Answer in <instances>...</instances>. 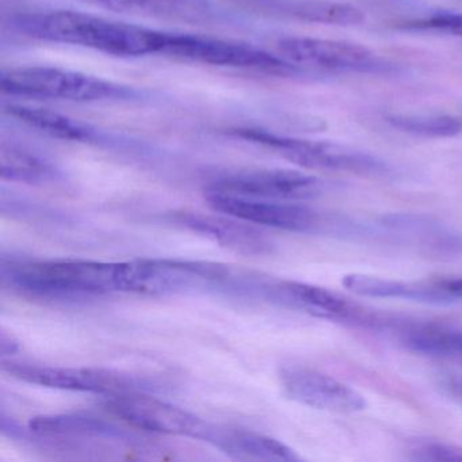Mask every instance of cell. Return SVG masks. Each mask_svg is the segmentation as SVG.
Returning <instances> with one entry per match:
<instances>
[{
    "label": "cell",
    "mask_w": 462,
    "mask_h": 462,
    "mask_svg": "<svg viewBox=\"0 0 462 462\" xmlns=\"http://www.w3.org/2000/svg\"><path fill=\"white\" fill-rule=\"evenodd\" d=\"M13 25L31 39L88 48L118 58L158 55L162 34L155 29L69 10L18 15Z\"/></svg>",
    "instance_id": "cell-1"
},
{
    "label": "cell",
    "mask_w": 462,
    "mask_h": 462,
    "mask_svg": "<svg viewBox=\"0 0 462 462\" xmlns=\"http://www.w3.org/2000/svg\"><path fill=\"white\" fill-rule=\"evenodd\" d=\"M5 285L34 296L82 297L123 291L121 263L2 259Z\"/></svg>",
    "instance_id": "cell-2"
},
{
    "label": "cell",
    "mask_w": 462,
    "mask_h": 462,
    "mask_svg": "<svg viewBox=\"0 0 462 462\" xmlns=\"http://www.w3.org/2000/svg\"><path fill=\"white\" fill-rule=\"evenodd\" d=\"M0 88L13 97L69 102L121 101L136 97L134 88L58 67L4 69L0 75Z\"/></svg>",
    "instance_id": "cell-3"
},
{
    "label": "cell",
    "mask_w": 462,
    "mask_h": 462,
    "mask_svg": "<svg viewBox=\"0 0 462 462\" xmlns=\"http://www.w3.org/2000/svg\"><path fill=\"white\" fill-rule=\"evenodd\" d=\"M158 55L207 66L253 69L280 77H291L301 72V69L280 55H273L261 48L201 34L162 32Z\"/></svg>",
    "instance_id": "cell-4"
},
{
    "label": "cell",
    "mask_w": 462,
    "mask_h": 462,
    "mask_svg": "<svg viewBox=\"0 0 462 462\" xmlns=\"http://www.w3.org/2000/svg\"><path fill=\"white\" fill-rule=\"evenodd\" d=\"M234 134L245 142L269 148L305 169L348 172L362 177H383L389 172V167L377 156L337 143L294 139L256 128L235 129Z\"/></svg>",
    "instance_id": "cell-5"
},
{
    "label": "cell",
    "mask_w": 462,
    "mask_h": 462,
    "mask_svg": "<svg viewBox=\"0 0 462 462\" xmlns=\"http://www.w3.org/2000/svg\"><path fill=\"white\" fill-rule=\"evenodd\" d=\"M205 191L294 202L320 196L323 183L312 175L294 170L245 169L217 175L210 180Z\"/></svg>",
    "instance_id": "cell-6"
},
{
    "label": "cell",
    "mask_w": 462,
    "mask_h": 462,
    "mask_svg": "<svg viewBox=\"0 0 462 462\" xmlns=\"http://www.w3.org/2000/svg\"><path fill=\"white\" fill-rule=\"evenodd\" d=\"M278 55L293 66L323 72H375L377 56L361 45L313 37H283L277 42Z\"/></svg>",
    "instance_id": "cell-7"
},
{
    "label": "cell",
    "mask_w": 462,
    "mask_h": 462,
    "mask_svg": "<svg viewBox=\"0 0 462 462\" xmlns=\"http://www.w3.org/2000/svg\"><path fill=\"white\" fill-rule=\"evenodd\" d=\"M4 372L18 380L64 391L91 392L112 394L140 391V383L132 375L96 367H58L2 362Z\"/></svg>",
    "instance_id": "cell-8"
},
{
    "label": "cell",
    "mask_w": 462,
    "mask_h": 462,
    "mask_svg": "<svg viewBox=\"0 0 462 462\" xmlns=\"http://www.w3.org/2000/svg\"><path fill=\"white\" fill-rule=\"evenodd\" d=\"M106 408L131 426L159 434L183 435L199 439L207 426V421L194 413L140 391L107 396Z\"/></svg>",
    "instance_id": "cell-9"
},
{
    "label": "cell",
    "mask_w": 462,
    "mask_h": 462,
    "mask_svg": "<svg viewBox=\"0 0 462 462\" xmlns=\"http://www.w3.org/2000/svg\"><path fill=\"white\" fill-rule=\"evenodd\" d=\"M369 329L389 335L412 353L462 361V326L458 324L374 312Z\"/></svg>",
    "instance_id": "cell-10"
},
{
    "label": "cell",
    "mask_w": 462,
    "mask_h": 462,
    "mask_svg": "<svg viewBox=\"0 0 462 462\" xmlns=\"http://www.w3.org/2000/svg\"><path fill=\"white\" fill-rule=\"evenodd\" d=\"M207 201L215 212L234 216L254 226L291 232H315L324 226L323 218L316 210L294 202L221 193H207Z\"/></svg>",
    "instance_id": "cell-11"
},
{
    "label": "cell",
    "mask_w": 462,
    "mask_h": 462,
    "mask_svg": "<svg viewBox=\"0 0 462 462\" xmlns=\"http://www.w3.org/2000/svg\"><path fill=\"white\" fill-rule=\"evenodd\" d=\"M278 377L285 393L308 407L337 413L359 412L366 407L358 391L312 367L285 365Z\"/></svg>",
    "instance_id": "cell-12"
},
{
    "label": "cell",
    "mask_w": 462,
    "mask_h": 462,
    "mask_svg": "<svg viewBox=\"0 0 462 462\" xmlns=\"http://www.w3.org/2000/svg\"><path fill=\"white\" fill-rule=\"evenodd\" d=\"M167 218L170 223L208 237L221 247L242 255L264 256L274 253L275 245L263 231L234 216L180 210L170 213Z\"/></svg>",
    "instance_id": "cell-13"
},
{
    "label": "cell",
    "mask_w": 462,
    "mask_h": 462,
    "mask_svg": "<svg viewBox=\"0 0 462 462\" xmlns=\"http://www.w3.org/2000/svg\"><path fill=\"white\" fill-rule=\"evenodd\" d=\"M278 302L304 310L316 318L356 327L364 326L369 312L366 308L335 291L297 281H280Z\"/></svg>",
    "instance_id": "cell-14"
},
{
    "label": "cell",
    "mask_w": 462,
    "mask_h": 462,
    "mask_svg": "<svg viewBox=\"0 0 462 462\" xmlns=\"http://www.w3.org/2000/svg\"><path fill=\"white\" fill-rule=\"evenodd\" d=\"M378 224L397 242L424 253L438 256L462 254V235L427 216L396 213L383 216Z\"/></svg>",
    "instance_id": "cell-15"
},
{
    "label": "cell",
    "mask_w": 462,
    "mask_h": 462,
    "mask_svg": "<svg viewBox=\"0 0 462 462\" xmlns=\"http://www.w3.org/2000/svg\"><path fill=\"white\" fill-rule=\"evenodd\" d=\"M199 439L243 461L293 462L300 459L299 454L285 443L250 430L207 423Z\"/></svg>",
    "instance_id": "cell-16"
},
{
    "label": "cell",
    "mask_w": 462,
    "mask_h": 462,
    "mask_svg": "<svg viewBox=\"0 0 462 462\" xmlns=\"http://www.w3.org/2000/svg\"><path fill=\"white\" fill-rule=\"evenodd\" d=\"M342 283L346 289L358 296L407 300L430 305L454 304L439 278L430 281H396L353 273L345 275Z\"/></svg>",
    "instance_id": "cell-17"
},
{
    "label": "cell",
    "mask_w": 462,
    "mask_h": 462,
    "mask_svg": "<svg viewBox=\"0 0 462 462\" xmlns=\"http://www.w3.org/2000/svg\"><path fill=\"white\" fill-rule=\"evenodd\" d=\"M5 112L23 125L52 139L72 143H94L99 140L96 129L88 124L44 107L12 104L5 107Z\"/></svg>",
    "instance_id": "cell-18"
},
{
    "label": "cell",
    "mask_w": 462,
    "mask_h": 462,
    "mask_svg": "<svg viewBox=\"0 0 462 462\" xmlns=\"http://www.w3.org/2000/svg\"><path fill=\"white\" fill-rule=\"evenodd\" d=\"M0 175L5 180L28 185H50L63 178L52 162L13 143H4L0 148Z\"/></svg>",
    "instance_id": "cell-19"
},
{
    "label": "cell",
    "mask_w": 462,
    "mask_h": 462,
    "mask_svg": "<svg viewBox=\"0 0 462 462\" xmlns=\"http://www.w3.org/2000/svg\"><path fill=\"white\" fill-rule=\"evenodd\" d=\"M29 429L42 437H124V432L110 421L88 415H45L32 419Z\"/></svg>",
    "instance_id": "cell-20"
},
{
    "label": "cell",
    "mask_w": 462,
    "mask_h": 462,
    "mask_svg": "<svg viewBox=\"0 0 462 462\" xmlns=\"http://www.w3.org/2000/svg\"><path fill=\"white\" fill-rule=\"evenodd\" d=\"M285 12L300 20L327 23V25L354 26L365 21L364 13L356 6L329 2V0L293 2L286 6Z\"/></svg>",
    "instance_id": "cell-21"
},
{
    "label": "cell",
    "mask_w": 462,
    "mask_h": 462,
    "mask_svg": "<svg viewBox=\"0 0 462 462\" xmlns=\"http://www.w3.org/2000/svg\"><path fill=\"white\" fill-rule=\"evenodd\" d=\"M389 123L394 128L424 137H451L461 132L458 120L448 116H392Z\"/></svg>",
    "instance_id": "cell-22"
},
{
    "label": "cell",
    "mask_w": 462,
    "mask_h": 462,
    "mask_svg": "<svg viewBox=\"0 0 462 462\" xmlns=\"http://www.w3.org/2000/svg\"><path fill=\"white\" fill-rule=\"evenodd\" d=\"M411 458L415 461L462 462V446L439 440H424L411 448Z\"/></svg>",
    "instance_id": "cell-23"
},
{
    "label": "cell",
    "mask_w": 462,
    "mask_h": 462,
    "mask_svg": "<svg viewBox=\"0 0 462 462\" xmlns=\"http://www.w3.org/2000/svg\"><path fill=\"white\" fill-rule=\"evenodd\" d=\"M416 29L438 32V33L448 34V36L462 37V14L458 13H438L426 20L419 21Z\"/></svg>",
    "instance_id": "cell-24"
},
{
    "label": "cell",
    "mask_w": 462,
    "mask_h": 462,
    "mask_svg": "<svg viewBox=\"0 0 462 462\" xmlns=\"http://www.w3.org/2000/svg\"><path fill=\"white\" fill-rule=\"evenodd\" d=\"M18 347H20V346H18V342H15L12 335H6L5 332H2V337H0V350H2L4 356L17 353Z\"/></svg>",
    "instance_id": "cell-25"
},
{
    "label": "cell",
    "mask_w": 462,
    "mask_h": 462,
    "mask_svg": "<svg viewBox=\"0 0 462 462\" xmlns=\"http://www.w3.org/2000/svg\"><path fill=\"white\" fill-rule=\"evenodd\" d=\"M446 386H448V391H450L454 396L462 400V375H456V377L448 378V383H446Z\"/></svg>",
    "instance_id": "cell-26"
}]
</instances>
